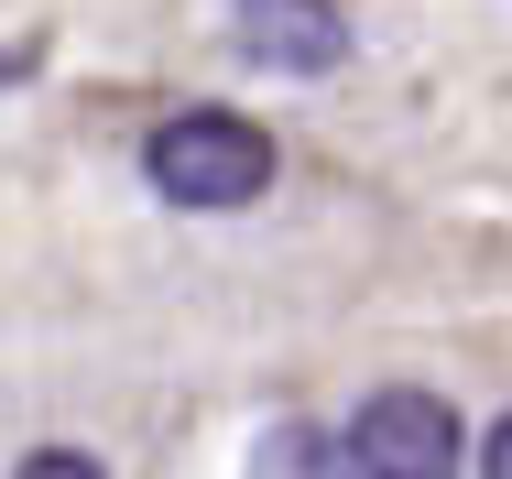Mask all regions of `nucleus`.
I'll return each mask as SVG.
<instances>
[{"label": "nucleus", "instance_id": "nucleus-1", "mask_svg": "<svg viewBox=\"0 0 512 479\" xmlns=\"http://www.w3.org/2000/svg\"><path fill=\"white\" fill-rule=\"evenodd\" d=\"M142 186L164 196V207H251V196L273 186V131L262 120H240V109H175V120H153V142H142Z\"/></svg>", "mask_w": 512, "mask_h": 479}, {"label": "nucleus", "instance_id": "nucleus-2", "mask_svg": "<svg viewBox=\"0 0 512 479\" xmlns=\"http://www.w3.org/2000/svg\"><path fill=\"white\" fill-rule=\"evenodd\" d=\"M338 447H349V479H458V403L393 382L349 414Z\"/></svg>", "mask_w": 512, "mask_h": 479}, {"label": "nucleus", "instance_id": "nucleus-3", "mask_svg": "<svg viewBox=\"0 0 512 479\" xmlns=\"http://www.w3.org/2000/svg\"><path fill=\"white\" fill-rule=\"evenodd\" d=\"M229 33H240V55L273 66V77H327V66L349 55V11H338V0H229Z\"/></svg>", "mask_w": 512, "mask_h": 479}, {"label": "nucleus", "instance_id": "nucleus-4", "mask_svg": "<svg viewBox=\"0 0 512 479\" xmlns=\"http://www.w3.org/2000/svg\"><path fill=\"white\" fill-rule=\"evenodd\" d=\"M251 479H349V447L295 414V425H273V436L251 447Z\"/></svg>", "mask_w": 512, "mask_h": 479}, {"label": "nucleus", "instance_id": "nucleus-5", "mask_svg": "<svg viewBox=\"0 0 512 479\" xmlns=\"http://www.w3.org/2000/svg\"><path fill=\"white\" fill-rule=\"evenodd\" d=\"M11 479H109V469L88 458V447H33V458H22Z\"/></svg>", "mask_w": 512, "mask_h": 479}, {"label": "nucleus", "instance_id": "nucleus-6", "mask_svg": "<svg viewBox=\"0 0 512 479\" xmlns=\"http://www.w3.org/2000/svg\"><path fill=\"white\" fill-rule=\"evenodd\" d=\"M480 479H512V414L491 425V436H480Z\"/></svg>", "mask_w": 512, "mask_h": 479}]
</instances>
